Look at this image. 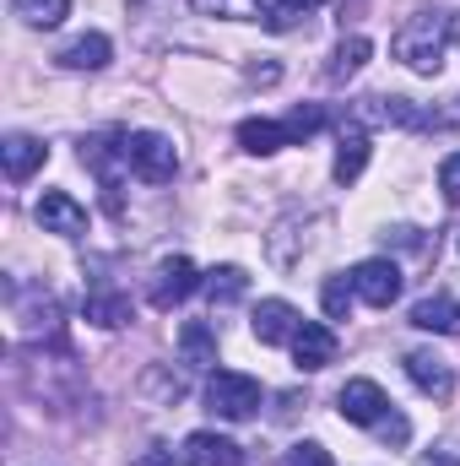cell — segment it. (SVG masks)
Instances as JSON below:
<instances>
[{
  "label": "cell",
  "mask_w": 460,
  "mask_h": 466,
  "mask_svg": "<svg viewBox=\"0 0 460 466\" xmlns=\"http://www.w3.org/2000/svg\"><path fill=\"white\" fill-rule=\"evenodd\" d=\"M368 55H374V44L368 38H342L336 44V55H331V66H325V82H346V76H357L363 66H368Z\"/></svg>",
  "instance_id": "cell-22"
},
{
  "label": "cell",
  "mask_w": 460,
  "mask_h": 466,
  "mask_svg": "<svg viewBox=\"0 0 460 466\" xmlns=\"http://www.w3.org/2000/svg\"><path fill=\"white\" fill-rule=\"evenodd\" d=\"M315 5H325V0H265V27H293L304 11H315Z\"/></svg>",
  "instance_id": "cell-25"
},
{
  "label": "cell",
  "mask_w": 460,
  "mask_h": 466,
  "mask_svg": "<svg viewBox=\"0 0 460 466\" xmlns=\"http://www.w3.org/2000/svg\"><path fill=\"white\" fill-rule=\"evenodd\" d=\"M417 466H460L450 451H434V456H417Z\"/></svg>",
  "instance_id": "cell-31"
},
{
  "label": "cell",
  "mask_w": 460,
  "mask_h": 466,
  "mask_svg": "<svg viewBox=\"0 0 460 466\" xmlns=\"http://www.w3.org/2000/svg\"><path fill=\"white\" fill-rule=\"evenodd\" d=\"M55 60H60L65 71H104V66L115 60V44H109V33H82V38H71Z\"/></svg>",
  "instance_id": "cell-17"
},
{
  "label": "cell",
  "mask_w": 460,
  "mask_h": 466,
  "mask_svg": "<svg viewBox=\"0 0 460 466\" xmlns=\"http://www.w3.org/2000/svg\"><path fill=\"white\" fill-rule=\"evenodd\" d=\"M406 374H412V385H417L423 396H434V401H445V396L455 390V369H450V358H439V352H428V348L406 352Z\"/></svg>",
  "instance_id": "cell-12"
},
{
  "label": "cell",
  "mask_w": 460,
  "mask_h": 466,
  "mask_svg": "<svg viewBox=\"0 0 460 466\" xmlns=\"http://www.w3.org/2000/svg\"><path fill=\"white\" fill-rule=\"evenodd\" d=\"M412 326L434 331V337H460V304L450 293H428V299L412 304Z\"/></svg>",
  "instance_id": "cell-16"
},
{
  "label": "cell",
  "mask_w": 460,
  "mask_h": 466,
  "mask_svg": "<svg viewBox=\"0 0 460 466\" xmlns=\"http://www.w3.org/2000/svg\"><path fill=\"white\" fill-rule=\"evenodd\" d=\"M33 218H38L44 233H60V238H82L87 233V207L76 196H65V190H44V201H38Z\"/></svg>",
  "instance_id": "cell-9"
},
{
  "label": "cell",
  "mask_w": 460,
  "mask_h": 466,
  "mask_svg": "<svg viewBox=\"0 0 460 466\" xmlns=\"http://www.w3.org/2000/svg\"><path fill=\"white\" fill-rule=\"evenodd\" d=\"M179 352H185L190 369H212V363H217V331H212V320H185Z\"/></svg>",
  "instance_id": "cell-19"
},
{
  "label": "cell",
  "mask_w": 460,
  "mask_h": 466,
  "mask_svg": "<svg viewBox=\"0 0 460 466\" xmlns=\"http://www.w3.org/2000/svg\"><path fill=\"white\" fill-rule=\"evenodd\" d=\"M119 141H125V163H130L135 179L168 185L179 174V147L168 136H157V130H119Z\"/></svg>",
  "instance_id": "cell-4"
},
{
  "label": "cell",
  "mask_w": 460,
  "mask_h": 466,
  "mask_svg": "<svg viewBox=\"0 0 460 466\" xmlns=\"http://www.w3.org/2000/svg\"><path fill=\"white\" fill-rule=\"evenodd\" d=\"M293 363H298L304 374L331 369V363H336V331H331L325 320H304L298 337H293Z\"/></svg>",
  "instance_id": "cell-11"
},
{
  "label": "cell",
  "mask_w": 460,
  "mask_h": 466,
  "mask_svg": "<svg viewBox=\"0 0 460 466\" xmlns=\"http://www.w3.org/2000/svg\"><path fill=\"white\" fill-rule=\"evenodd\" d=\"M276 466H336V461H331V451H325V445L304 440V445H293V451H287Z\"/></svg>",
  "instance_id": "cell-27"
},
{
  "label": "cell",
  "mask_w": 460,
  "mask_h": 466,
  "mask_svg": "<svg viewBox=\"0 0 460 466\" xmlns=\"http://www.w3.org/2000/svg\"><path fill=\"white\" fill-rule=\"evenodd\" d=\"M352 299H357L352 293V277H325V315L331 320H346L352 315Z\"/></svg>",
  "instance_id": "cell-26"
},
{
  "label": "cell",
  "mask_w": 460,
  "mask_h": 466,
  "mask_svg": "<svg viewBox=\"0 0 460 466\" xmlns=\"http://www.w3.org/2000/svg\"><path fill=\"white\" fill-rule=\"evenodd\" d=\"M357 119H374V125H412V130H445V119L412 109L406 98H363V104H357Z\"/></svg>",
  "instance_id": "cell-14"
},
{
  "label": "cell",
  "mask_w": 460,
  "mask_h": 466,
  "mask_svg": "<svg viewBox=\"0 0 460 466\" xmlns=\"http://www.w3.org/2000/svg\"><path fill=\"white\" fill-rule=\"evenodd\" d=\"M65 11H71V0H11V16L22 22V27H60L65 22Z\"/></svg>",
  "instance_id": "cell-23"
},
{
  "label": "cell",
  "mask_w": 460,
  "mask_h": 466,
  "mask_svg": "<svg viewBox=\"0 0 460 466\" xmlns=\"http://www.w3.org/2000/svg\"><path fill=\"white\" fill-rule=\"evenodd\" d=\"M82 163L98 174V185H104V207L119 212V174H130V163H125V141H119V136H87V141H82Z\"/></svg>",
  "instance_id": "cell-6"
},
{
  "label": "cell",
  "mask_w": 460,
  "mask_h": 466,
  "mask_svg": "<svg viewBox=\"0 0 460 466\" xmlns=\"http://www.w3.org/2000/svg\"><path fill=\"white\" fill-rule=\"evenodd\" d=\"M439 190H445L450 207H460V152H450V157L439 163Z\"/></svg>",
  "instance_id": "cell-28"
},
{
  "label": "cell",
  "mask_w": 460,
  "mask_h": 466,
  "mask_svg": "<svg viewBox=\"0 0 460 466\" xmlns=\"http://www.w3.org/2000/svg\"><path fill=\"white\" fill-rule=\"evenodd\" d=\"M346 277H352V293H357L363 304H374V309H390V304L401 299V266H395V260H379V255H374V260H357Z\"/></svg>",
  "instance_id": "cell-7"
},
{
  "label": "cell",
  "mask_w": 460,
  "mask_h": 466,
  "mask_svg": "<svg viewBox=\"0 0 460 466\" xmlns=\"http://www.w3.org/2000/svg\"><path fill=\"white\" fill-rule=\"evenodd\" d=\"M168 461H174V451H163V445H157L152 456H141V461H135V466H168Z\"/></svg>",
  "instance_id": "cell-32"
},
{
  "label": "cell",
  "mask_w": 460,
  "mask_h": 466,
  "mask_svg": "<svg viewBox=\"0 0 460 466\" xmlns=\"http://www.w3.org/2000/svg\"><path fill=\"white\" fill-rule=\"evenodd\" d=\"M0 152H5V179H11V185H22L27 174H38V168L49 163V147H44L38 136H22V130H16V136H5V147H0Z\"/></svg>",
  "instance_id": "cell-18"
},
{
  "label": "cell",
  "mask_w": 460,
  "mask_h": 466,
  "mask_svg": "<svg viewBox=\"0 0 460 466\" xmlns=\"http://www.w3.org/2000/svg\"><path fill=\"white\" fill-rule=\"evenodd\" d=\"M336 407H342L346 423H357V429H374L385 445H406L412 440V423L390 407V396L374 385V380H346L342 396H336Z\"/></svg>",
  "instance_id": "cell-2"
},
{
  "label": "cell",
  "mask_w": 460,
  "mask_h": 466,
  "mask_svg": "<svg viewBox=\"0 0 460 466\" xmlns=\"http://www.w3.org/2000/svg\"><path fill=\"white\" fill-rule=\"evenodd\" d=\"M212 5H217V16H233V22H255V16H265L260 0H212Z\"/></svg>",
  "instance_id": "cell-29"
},
{
  "label": "cell",
  "mask_w": 460,
  "mask_h": 466,
  "mask_svg": "<svg viewBox=\"0 0 460 466\" xmlns=\"http://www.w3.org/2000/svg\"><path fill=\"white\" fill-rule=\"evenodd\" d=\"M206 299L217 304V309H228V304H238L244 293H249V277H244V266H217V271H206Z\"/></svg>",
  "instance_id": "cell-21"
},
{
  "label": "cell",
  "mask_w": 460,
  "mask_h": 466,
  "mask_svg": "<svg viewBox=\"0 0 460 466\" xmlns=\"http://www.w3.org/2000/svg\"><path fill=\"white\" fill-rule=\"evenodd\" d=\"M206 407L217 418H228V423H244V418L260 412V385L249 374H238V369H217L212 385H206Z\"/></svg>",
  "instance_id": "cell-5"
},
{
  "label": "cell",
  "mask_w": 460,
  "mask_h": 466,
  "mask_svg": "<svg viewBox=\"0 0 460 466\" xmlns=\"http://www.w3.org/2000/svg\"><path fill=\"white\" fill-rule=\"evenodd\" d=\"M298 309L287 304V299H260V309H255V320H249V331H255V342L260 348H282V342H293L298 337Z\"/></svg>",
  "instance_id": "cell-10"
},
{
  "label": "cell",
  "mask_w": 460,
  "mask_h": 466,
  "mask_svg": "<svg viewBox=\"0 0 460 466\" xmlns=\"http://www.w3.org/2000/svg\"><path fill=\"white\" fill-rule=\"evenodd\" d=\"M185 466H244V445L228 440V434H212V429H195L185 440Z\"/></svg>",
  "instance_id": "cell-13"
},
{
  "label": "cell",
  "mask_w": 460,
  "mask_h": 466,
  "mask_svg": "<svg viewBox=\"0 0 460 466\" xmlns=\"http://www.w3.org/2000/svg\"><path fill=\"white\" fill-rule=\"evenodd\" d=\"M276 76H282V71H276V66H249V82H265V87H271V82H276Z\"/></svg>",
  "instance_id": "cell-30"
},
{
  "label": "cell",
  "mask_w": 460,
  "mask_h": 466,
  "mask_svg": "<svg viewBox=\"0 0 460 466\" xmlns=\"http://www.w3.org/2000/svg\"><path fill=\"white\" fill-rule=\"evenodd\" d=\"M450 44H455V16H445V11H412V16L395 27V38H390L395 60H401L406 71H417V76H439Z\"/></svg>",
  "instance_id": "cell-1"
},
{
  "label": "cell",
  "mask_w": 460,
  "mask_h": 466,
  "mask_svg": "<svg viewBox=\"0 0 460 466\" xmlns=\"http://www.w3.org/2000/svg\"><path fill=\"white\" fill-rule=\"evenodd\" d=\"M195 288H201V271H195V260H190V255H168V260L152 271V304H157V309L185 304Z\"/></svg>",
  "instance_id": "cell-8"
},
{
  "label": "cell",
  "mask_w": 460,
  "mask_h": 466,
  "mask_svg": "<svg viewBox=\"0 0 460 466\" xmlns=\"http://www.w3.org/2000/svg\"><path fill=\"white\" fill-rule=\"evenodd\" d=\"M315 130H325V109L304 104V109H293V115H282V119H244L238 125V147L249 157H271L282 147H304Z\"/></svg>",
  "instance_id": "cell-3"
},
{
  "label": "cell",
  "mask_w": 460,
  "mask_h": 466,
  "mask_svg": "<svg viewBox=\"0 0 460 466\" xmlns=\"http://www.w3.org/2000/svg\"><path fill=\"white\" fill-rule=\"evenodd\" d=\"M141 27H179L190 16V0H125Z\"/></svg>",
  "instance_id": "cell-20"
},
{
  "label": "cell",
  "mask_w": 460,
  "mask_h": 466,
  "mask_svg": "<svg viewBox=\"0 0 460 466\" xmlns=\"http://www.w3.org/2000/svg\"><path fill=\"white\" fill-rule=\"evenodd\" d=\"M363 168H368V130L352 119V125H342V136H336V163H331V174H336V185H357Z\"/></svg>",
  "instance_id": "cell-15"
},
{
  "label": "cell",
  "mask_w": 460,
  "mask_h": 466,
  "mask_svg": "<svg viewBox=\"0 0 460 466\" xmlns=\"http://www.w3.org/2000/svg\"><path fill=\"white\" fill-rule=\"evenodd\" d=\"M87 320L104 326V331H115V326L130 320V299L125 293H87Z\"/></svg>",
  "instance_id": "cell-24"
}]
</instances>
